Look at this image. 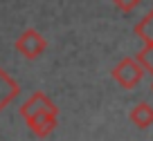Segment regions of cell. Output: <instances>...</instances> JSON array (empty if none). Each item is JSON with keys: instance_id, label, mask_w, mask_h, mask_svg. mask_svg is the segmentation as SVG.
Returning a JSON list of instances; mask_svg holds the SVG:
<instances>
[{"instance_id": "obj_5", "label": "cell", "mask_w": 153, "mask_h": 141, "mask_svg": "<svg viewBox=\"0 0 153 141\" xmlns=\"http://www.w3.org/2000/svg\"><path fill=\"white\" fill-rule=\"evenodd\" d=\"M18 92H20V85L0 67V112L18 96Z\"/></svg>"}, {"instance_id": "obj_3", "label": "cell", "mask_w": 153, "mask_h": 141, "mask_svg": "<svg viewBox=\"0 0 153 141\" xmlns=\"http://www.w3.org/2000/svg\"><path fill=\"white\" fill-rule=\"evenodd\" d=\"M56 114H59V108H56V105H52V108L43 110V112L34 114V117L27 119L25 123L29 126V130H32L36 137L45 139V137L52 134V130L56 128Z\"/></svg>"}, {"instance_id": "obj_6", "label": "cell", "mask_w": 153, "mask_h": 141, "mask_svg": "<svg viewBox=\"0 0 153 141\" xmlns=\"http://www.w3.org/2000/svg\"><path fill=\"white\" fill-rule=\"evenodd\" d=\"M131 121H133V126H137L140 130L153 126V108L149 103H137L131 110Z\"/></svg>"}, {"instance_id": "obj_1", "label": "cell", "mask_w": 153, "mask_h": 141, "mask_svg": "<svg viewBox=\"0 0 153 141\" xmlns=\"http://www.w3.org/2000/svg\"><path fill=\"white\" fill-rule=\"evenodd\" d=\"M144 74H146V70H144V67L137 63V58H135V56L122 58V61L113 67V79L117 81V83H120L124 90L137 87Z\"/></svg>"}, {"instance_id": "obj_7", "label": "cell", "mask_w": 153, "mask_h": 141, "mask_svg": "<svg viewBox=\"0 0 153 141\" xmlns=\"http://www.w3.org/2000/svg\"><path fill=\"white\" fill-rule=\"evenodd\" d=\"M135 34L144 40V45H153V11H149V14L135 25Z\"/></svg>"}, {"instance_id": "obj_2", "label": "cell", "mask_w": 153, "mask_h": 141, "mask_svg": "<svg viewBox=\"0 0 153 141\" xmlns=\"http://www.w3.org/2000/svg\"><path fill=\"white\" fill-rule=\"evenodd\" d=\"M45 47H48V43H45V38L36 29L23 32L18 36V40H16V52H20L25 58H38L45 52Z\"/></svg>"}, {"instance_id": "obj_9", "label": "cell", "mask_w": 153, "mask_h": 141, "mask_svg": "<svg viewBox=\"0 0 153 141\" xmlns=\"http://www.w3.org/2000/svg\"><path fill=\"white\" fill-rule=\"evenodd\" d=\"M113 2H115V7L122 9V11H133L135 7L140 5V0H113Z\"/></svg>"}, {"instance_id": "obj_8", "label": "cell", "mask_w": 153, "mask_h": 141, "mask_svg": "<svg viewBox=\"0 0 153 141\" xmlns=\"http://www.w3.org/2000/svg\"><path fill=\"white\" fill-rule=\"evenodd\" d=\"M135 58H137V63L149 72V74H153V45H144L142 49L135 54Z\"/></svg>"}, {"instance_id": "obj_4", "label": "cell", "mask_w": 153, "mask_h": 141, "mask_svg": "<svg viewBox=\"0 0 153 141\" xmlns=\"http://www.w3.org/2000/svg\"><path fill=\"white\" fill-rule=\"evenodd\" d=\"M52 105L54 103L48 99V94H45V92H34V94H29V99L20 105V117L27 121V119H32L34 114L43 112V110L52 108Z\"/></svg>"}, {"instance_id": "obj_10", "label": "cell", "mask_w": 153, "mask_h": 141, "mask_svg": "<svg viewBox=\"0 0 153 141\" xmlns=\"http://www.w3.org/2000/svg\"><path fill=\"white\" fill-rule=\"evenodd\" d=\"M151 90H153V85H151Z\"/></svg>"}]
</instances>
